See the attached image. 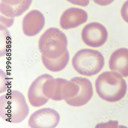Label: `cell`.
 <instances>
[{
	"mask_svg": "<svg viewBox=\"0 0 128 128\" xmlns=\"http://www.w3.org/2000/svg\"><path fill=\"white\" fill-rule=\"evenodd\" d=\"M120 12L122 18L125 22L128 23V0L122 5Z\"/></svg>",
	"mask_w": 128,
	"mask_h": 128,
	"instance_id": "obj_15",
	"label": "cell"
},
{
	"mask_svg": "<svg viewBox=\"0 0 128 128\" xmlns=\"http://www.w3.org/2000/svg\"><path fill=\"white\" fill-rule=\"evenodd\" d=\"M41 58L43 64L47 69L52 72H58L66 68L69 62L70 55L67 49L61 56L58 58L50 59L43 55Z\"/></svg>",
	"mask_w": 128,
	"mask_h": 128,
	"instance_id": "obj_14",
	"label": "cell"
},
{
	"mask_svg": "<svg viewBox=\"0 0 128 128\" xmlns=\"http://www.w3.org/2000/svg\"><path fill=\"white\" fill-rule=\"evenodd\" d=\"M80 88L77 76L69 81L64 78H53L46 81L43 92L49 99L58 101L75 97L79 94Z\"/></svg>",
	"mask_w": 128,
	"mask_h": 128,
	"instance_id": "obj_5",
	"label": "cell"
},
{
	"mask_svg": "<svg viewBox=\"0 0 128 128\" xmlns=\"http://www.w3.org/2000/svg\"><path fill=\"white\" fill-rule=\"evenodd\" d=\"M68 41L66 36L58 28H51L41 36L38 48L42 55L50 59L60 57L67 50Z\"/></svg>",
	"mask_w": 128,
	"mask_h": 128,
	"instance_id": "obj_4",
	"label": "cell"
},
{
	"mask_svg": "<svg viewBox=\"0 0 128 128\" xmlns=\"http://www.w3.org/2000/svg\"><path fill=\"white\" fill-rule=\"evenodd\" d=\"M81 37L86 45L92 48H99L106 42L108 33L106 27L101 24L92 22L83 28Z\"/></svg>",
	"mask_w": 128,
	"mask_h": 128,
	"instance_id": "obj_6",
	"label": "cell"
},
{
	"mask_svg": "<svg viewBox=\"0 0 128 128\" xmlns=\"http://www.w3.org/2000/svg\"><path fill=\"white\" fill-rule=\"evenodd\" d=\"M54 78L52 76L46 74L39 76L30 86L28 91V98L30 103L34 107H40L48 103L49 98L43 92V87L46 81Z\"/></svg>",
	"mask_w": 128,
	"mask_h": 128,
	"instance_id": "obj_8",
	"label": "cell"
},
{
	"mask_svg": "<svg viewBox=\"0 0 128 128\" xmlns=\"http://www.w3.org/2000/svg\"><path fill=\"white\" fill-rule=\"evenodd\" d=\"M94 2L101 6H106L112 3L115 0H93Z\"/></svg>",
	"mask_w": 128,
	"mask_h": 128,
	"instance_id": "obj_18",
	"label": "cell"
},
{
	"mask_svg": "<svg viewBox=\"0 0 128 128\" xmlns=\"http://www.w3.org/2000/svg\"><path fill=\"white\" fill-rule=\"evenodd\" d=\"M32 0H0V12L8 18L20 16L30 8Z\"/></svg>",
	"mask_w": 128,
	"mask_h": 128,
	"instance_id": "obj_11",
	"label": "cell"
},
{
	"mask_svg": "<svg viewBox=\"0 0 128 128\" xmlns=\"http://www.w3.org/2000/svg\"><path fill=\"white\" fill-rule=\"evenodd\" d=\"M74 5L82 7H86L89 4L90 0H66Z\"/></svg>",
	"mask_w": 128,
	"mask_h": 128,
	"instance_id": "obj_17",
	"label": "cell"
},
{
	"mask_svg": "<svg viewBox=\"0 0 128 128\" xmlns=\"http://www.w3.org/2000/svg\"><path fill=\"white\" fill-rule=\"evenodd\" d=\"M0 93H3L4 92L6 91L8 89L7 86H6V84L5 83H7V82L5 81V79L6 78V76L4 72L2 70L0 71Z\"/></svg>",
	"mask_w": 128,
	"mask_h": 128,
	"instance_id": "obj_16",
	"label": "cell"
},
{
	"mask_svg": "<svg viewBox=\"0 0 128 128\" xmlns=\"http://www.w3.org/2000/svg\"><path fill=\"white\" fill-rule=\"evenodd\" d=\"M97 94L108 102H116L122 99L127 90V84L122 76L114 71L104 72L95 82Z\"/></svg>",
	"mask_w": 128,
	"mask_h": 128,
	"instance_id": "obj_1",
	"label": "cell"
},
{
	"mask_svg": "<svg viewBox=\"0 0 128 128\" xmlns=\"http://www.w3.org/2000/svg\"><path fill=\"white\" fill-rule=\"evenodd\" d=\"M110 70L128 76V48H120L112 53L109 60Z\"/></svg>",
	"mask_w": 128,
	"mask_h": 128,
	"instance_id": "obj_12",
	"label": "cell"
},
{
	"mask_svg": "<svg viewBox=\"0 0 128 128\" xmlns=\"http://www.w3.org/2000/svg\"><path fill=\"white\" fill-rule=\"evenodd\" d=\"M45 17L42 12L38 10H32L24 18L23 31L27 36H34L42 30L45 26Z\"/></svg>",
	"mask_w": 128,
	"mask_h": 128,
	"instance_id": "obj_9",
	"label": "cell"
},
{
	"mask_svg": "<svg viewBox=\"0 0 128 128\" xmlns=\"http://www.w3.org/2000/svg\"><path fill=\"white\" fill-rule=\"evenodd\" d=\"M88 18V13L85 10L78 8H70L61 16L60 26L64 30L75 28L86 23Z\"/></svg>",
	"mask_w": 128,
	"mask_h": 128,
	"instance_id": "obj_10",
	"label": "cell"
},
{
	"mask_svg": "<svg viewBox=\"0 0 128 128\" xmlns=\"http://www.w3.org/2000/svg\"><path fill=\"white\" fill-rule=\"evenodd\" d=\"M78 78L80 86L79 94L75 97L65 100L69 106L76 107L86 105L93 95V88L90 81L85 78L78 76Z\"/></svg>",
	"mask_w": 128,
	"mask_h": 128,
	"instance_id": "obj_13",
	"label": "cell"
},
{
	"mask_svg": "<svg viewBox=\"0 0 128 128\" xmlns=\"http://www.w3.org/2000/svg\"><path fill=\"white\" fill-rule=\"evenodd\" d=\"M76 71L81 75L90 76L99 73L105 65V59L97 50L84 48L78 51L72 59Z\"/></svg>",
	"mask_w": 128,
	"mask_h": 128,
	"instance_id": "obj_3",
	"label": "cell"
},
{
	"mask_svg": "<svg viewBox=\"0 0 128 128\" xmlns=\"http://www.w3.org/2000/svg\"><path fill=\"white\" fill-rule=\"evenodd\" d=\"M29 112L28 105L20 92L11 91L0 97V116L4 120L19 123L26 118Z\"/></svg>",
	"mask_w": 128,
	"mask_h": 128,
	"instance_id": "obj_2",
	"label": "cell"
},
{
	"mask_svg": "<svg viewBox=\"0 0 128 128\" xmlns=\"http://www.w3.org/2000/svg\"><path fill=\"white\" fill-rule=\"evenodd\" d=\"M60 116L52 108H45L34 112L31 114L28 121L32 128H54L58 125Z\"/></svg>",
	"mask_w": 128,
	"mask_h": 128,
	"instance_id": "obj_7",
	"label": "cell"
}]
</instances>
